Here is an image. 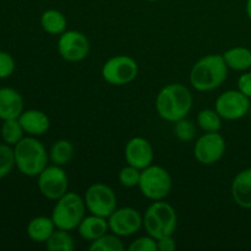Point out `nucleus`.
Listing matches in <instances>:
<instances>
[{"instance_id":"1","label":"nucleus","mask_w":251,"mask_h":251,"mask_svg":"<svg viewBox=\"0 0 251 251\" xmlns=\"http://www.w3.org/2000/svg\"><path fill=\"white\" fill-rule=\"evenodd\" d=\"M193 107V95L181 83L164 86L156 98V110L162 119L176 123L186 118Z\"/></svg>"},{"instance_id":"2","label":"nucleus","mask_w":251,"mask_h":251,"mask_svg":"<svg viewBox=\"0 0 251 251\" xmlns=\"http://www.w3.org/2000/svg\"><path fill=\"white\" fill-rule=\"evenodd\" d=\"M227 76L228 66L223 55L210 54L196 61L190 71L189 80L196 91L208 92L220 87Z\"/></svg>"},{"instance_id":"3","label":"nucleus","mask_w":251,"mask_h":251,"mask_svg":"<svg viewBox=\"0 0 251 251\" xmlns=\"http://www.w3.org/2000/svg\"><path fill=\"white\" fill-rule=\"evenodd\" d=\"M15 164L26 176H38L48 166V152L36 136L24 137L14 146Z\"/></svg>"},{"instance_id":"4","label":"nucleus","mask_w":251,"mask_h":251,"mask_svg":"<svg viewBox=\"0 0 251 251\" xmlns=\"http://www.w3.org/2000/svg\"><path fill=\"white\" fill-rule=\"evenodd\" d=\"M85 199L76 193H66L56 200L55 206L51 212V220L58 229L70 230L76 229L81 221L85 218L86 213Z\"/></svg>"},{"instance_id":"5","label":"nucleus","mask_w":251,"mask_h":251,"mask_svg":"<svg viewBox=\"0 0 251 251\" xmlns=\"http://www.w3.org/2000/svg\"><path fill=\"white\" fill-rule=\"evenodd\" d=\"M144 227L154 239L173 235L176 228V212L172 205L162 200L154 201L144 215Z\"/></svg>"},{"instance_id":"6","label":"nucleus","mask_w":251,"mask_h":251,"mask_svg":"<svg viewBox=\"0 0 251 251\" xmlns=\"http://www.w3.org/2000/svg\"><path fill=\"white\" fill-rule=\"evenodd\" d=\"M139 189L149 200H163L172 190L171 174L163 167L151 164L141 171Z\"/></svg>"},{"instance_id":"7","label":"nucleus","mask_w":251,"mask_h":251,"mask_svg":"<svg viewBox=\"0 0 251 251\" xmlns=\"http://www.w3.org/2000/svg\"><path fill=\"white\" fill-rule=\"evenodd\" d=\"M139 74L136 60L129 55H117L108 59L102 68V77L113 86H124L132 82Z\"/></svg>"},{"instance_id":"8","label":"nucleus","mask_w":251,"mask_h":251,"mask_svg":"<svg viewBox=\"0 0 251 251\" xmlns=\"http://www.w3.org/2000/svg\"><path fill=\"white\" fill-rule=\"evenodd\" d=\"M83 199L86 208L92 215L108 218L117 210V195L110 186L103 183L92 184Z\"/></svg>"},{"instance_id":"9","label":"nucleus","mask_w":251,"mask_h":251,"mask_svg":"<svg viewBox=\"0 0 251 251\" xmlns=\"http://www.w3.org/2000/svg\"><path fill=\"white\" fill-rule=\"evenodd\" d=\"M39 193L48 200L56 201L68 193L69 178L60 166H47L38 176Z\"/></svg>"},{"instance_id":"10","label":"nucleus","mask_w":251,"mask_h":251,"mask_svg":"<svg viewBox=\"0 0 251 251\" xmlns=\"http://www.w3.org/2000/svg\"><path fill=\"white\" fill-rule=\"evenodd\" d=\"M90 41L82 32L65 31L58 39V51L61 58L70 63H76L87 58L90 53Z\"/></svg>"},{"instance_id":"11","label":"nucleus","mask_w":251,"mask_h":251,"mask_svg":"<svg viewBox=\"0 0 251 251\" xmlns=\"http://www.w3.org/2000/svg\"><path fill=\"white\" fill-rule=\"evenodd\" d=\"M250 98L243 95L239 90H229L218 96L215 103V109L222 119L238 120L249 113Z\"/></svg>"},{"instance_id":"12","label":"nucleus","mask_w":251,"mask_h":251,"mask_svg":"<svg viewBox=\"0 0 251 251\" xmlns=\"http://www.w3.org/2000/svg\"><path fill=\"white\" fill-rule=\"evenodd\" d=\"M226 151V140L220 132H205L196 141L194 147L195 158L205 166L220 161Z\"/></svg>"},{"instance_id":"13","label":"nucleus","mask_w":251,"mask_h":251,"mask_svg":"<svg viewBox=\"0 0 251 251\" xmlns=\"http://www.w3.org/2000/svg\"><path fill=\"white\" fill-rule=\"evenodd\" d=\"M109 230L119 237H130L144 226V217L132 207L117 208L108 217Z\"/></svg>"},{"instance_id":"14","label":"nucleus","mask_w":251,"mask_h":251,"mask_svg":"<svg viewBox=\"0 0 251 251\" xmlns=\"http://www.w3.org/2000/svg\"><path fill=\"white\" fill-rule=\"evenodd\" d=\"M124 154L126 163L140 171L151 166L154 158L153 147L151 142L145 137L140 136L132 137L127 141Z\"/></svg>"},{"instance_id":"15","label":"nucleus","mask_w":251,"mask_h":251,"mask_svg":"<svg viewBox=\"0 0 251 251\" xmlns=\"http://www.w3.org/2000/svg\"><path fill=\"white\" fill-rule=\"evenodd\" d=\"M24 112V98L11 87H0V120L17 119Z\"/></svg>"},{"instance_id":"16","label":"nucleus","mask_w":251,"mask_h":251,"mask_svg":"<svg viewBox=\"0 0 251 251\" xmlns=\"http://www.w3.org/2000/svg\"><path fill=\"white\" fill-rule=\"evenodd\" d=\"M17 119L24 131L29 136H42L50 127V120L48 115L38 109L24 110Z\"/></svg>"},{"instance_id":"17","label":"nucleus","mask_w":251,"mask_h":251,"mask_svg":"<svg viewBox=\"0 0 251 251\" xmlns=\"http://www.w3.org/2000/svg\"><path fill=\"white\" fill-rule=\"evenodd\" d=\"M232 196L238 206L251 210V168L239 172L233 179Z\"/></svg>"},{"instance_id":"18","label":"nucleus","mask_w":251,"mask_h":251,"mask_svg":"<svg viewBox=\"0 0 251 251\" xmlns=\"http://www.w3.org/2000/svg\"><path fill=\"white\" fill-rule=\"evenodd\" d=\"M78 234L82 239L88 240V242H93V240L98 239L105 233L109 230V225H108V218L100 217V216H96L91 213L81 221V223L77 227Z\"/></svg>"},{"instance_id":"19","label":"nucleus","mask_w":251,"mask_h":251,"mask_svg":"<svg viewBox=\"0 0 251 251\" xmlns=\"http://www.w3.org/2000/svg\"><path fill=\"white\" fill-rule=\"evenodd\" d=\"M56 229L51 217L38 216L32 218L27 226V235L36 243H46Z\"/></svg>"},{"instance_id":"20","label":"nucleus","mask_w":251,"mask_h":251,"mask_svg":"<svg viewBox=\"0 0 251 251\" xmlns=\"http://www.w3.org/2000/svg\"><path fill=\"white\" fill-rule=\"evenodd\" d=\"M228 69L247 71L251 68V50L245 47H233L222 54Z\"/></svg>"},{"instance_id":"21","label":"nucleus","mask_w":251,"mask_h":251,"mask_svg":"<svg viewBox=\"0 0 251 251\" xmlns=\"http://www.w3.org/2000/svg\"><path fill=\"white\" fill-rule=\"evenodd\" d=\"M41 26L47 33L60 36L61 33L66 31L68 21H66V17L63 12L55 9H49L42 14Z\"/></svg>"},{"instance_id":"22","label":"nucleus","mask_w":251,"mask_h":251,"mask_svg":"<svg viewBox=\"0 0 251 251\" xmlns=\"http://www.w3.org/2000/svg\"><path fill=\"white\" fill-rule=\"evenodd\" d=\"M74 156V146L68 140H58L54 142L49 152V158L55 166H65Z\"/></svg>"},{"instance_id":"23","label":"nucleus","mask_w":251,"mask_h":251,"mask_svg":"<svg viewBox=\"0 0 251 251\" xmlns=\"http://www.w3.org/2000/svg\"><path fill=\"white\" fill-rule=\"evenodd\" d=\"M47 249L49 251H73L75 249V243L68 230L56 228L46 242Z\"/></svg>"},{"instance_id":"24","label":"nucleus","mask_w":251,"mask_h":251,"mask_svg":"<svg viewBox=\"0 0 251 251\" xmlns=\"http://www.w3.org/2000/svg\"><path fill=\"white\" fill-rule=\"evenodd\" d=\"M24 129L20 124L19 119L4 120L1 125V139L5 144L15 146L17 142L24 139Z\"/></svg>"},{"instance_id":"25","label":"nucleus","mask_w":251,"mask_h":251,"mask_svg":"<svg viewBox=\"0 0 251 251\" xmlns=\"http://www.w3.org/2000/svg\"><path fill=\"white\" fill-rule=\"evenodd\" d=\"M198 124L205 132H217L222 127V118L216 109H202L198 114Z\"/></svg>"},{"instance_id":"26","label":"nucleus","mask_w":251,"mask_h":251,"mask_svg":"<svg viewBox=\"0 0 251 251\" xmlns=\"http://www.w3.org/2000/svg\"><path fill=\"white\" fill-rule=\"evenodd\" d=\"M91 251H123L125 249L122 239L117 234H108L105 233L98 239L91 242V245L88 247Z\"/></svg>"},{"instance_id":"27","label":"nucleus","mask_w":251,"mask_h":251,"mask_svg":"<svg viewBox=\"0 0 251 251\" xmlns=\"http://www.w3.org/2000/svg\"><path fill=\"white\" fill-rule=\"evenodd\" d=\"M15 166L14 149L5 142L0 144V180L9 176Z\"/></svg>"},{"instance_id":"28","label":"nucleus","mask_w":251,"mask_h":251,"mask_svg":"<svg viewBox=\"0 0 251 251\" xmlns=\"http://www.w3.org/2000/svg\"><path fill=\"white\" fill-rule=\"evenodd\" d=\"M174 134H176V136L180 141L190 142L195 137V125H194V123L191 120L183 118V119L174 123Z\"/></svg>"},{"instance_id":"29","label":"nucleus","mask_w":251,"mask_h":251,"mask_svg":"<svg viewBox=\"0 0 251 251\" xmlns=\"http://www.w3.org/2000/svg\"><path fill=\"white\" fill-rule=\"evenodd\" d=\"M140 176H141V171L127 164L120 171L119 183L125 188H135V186H139Z\"/></svg>"},{"instance_id":"30","label":"nucleus","mask_w":251,"mask_h":251,"mask_svg":"<svg viewBox=\"0 0 251 251\" xmlns=\"http://www.w3.org/2000/svg\"><path fill=\"white\" fill-rule=\"evenodd\" d=\"M129 251H157V239H154L151 235L147 237H140L131 242L129 245Z\"/></svg>"},{"instance_id":"31","label":"nucleus","mask_w":251,"mask_h":251,"mask_svg":"<svg viewBox=\"0 0 251 251\" xmlns=\"http://www.w3.org/2000/svg\"><path fill=\"white\" fill-rule=\"evenodd\" d=\"M15 71V60L7 51L0 50V78L10 77Z\"/></svg>"},{"instance_id":"32","label":"nucleus","mask_w":251,"mask_h":251,"mask_svg":"<svg viewBox=\"0 0 251 251\" xmlns=\"http://www.w3.org/2000/svg\"><path fill=\"white\" fill-rule=\"evenodd\" d=\"M238 90L247 96L248 98H251V73H245L239 76L238 78Z\"/></svg>"},{"instance_id":"33","label":"nucleus","mask_w":251,"mask_h":251,"mask_svg":"<svg viewBox=\"0 0 251 251\" xmlns=\"http://www.w3.org/2000/svg\"><path fill=\"white\" fill-rule=\"evenodd\" d=\"M157 248L159 251H173L176 250V244L173 235H164L157 239Z\"/></svg>"},{"instance_id":"34","label":"nucleus","mask_w":251,"mask_h":251,"mask_svg":"<svg viewBox=\"0 0 251 251\" xmlns=\"http://www.w3.org/2000/svg\"><path fill=\"white\" fill-rule=\"evenodd\" d=\"M247 14L249 16L250 21H251V0H248L247 1Z\"/></svg>"},{"instance_id":"35","label":"nucleus","mask_w":251,"mask_h":251,"mask_svg":"<svg viewBox=\"0 0 251 251\" xmlns=\"http://www.w3.org/2000/svg\"><path fill=\"white\" fill-rule=\"evenodd\" d=\"M248 114H249V117H250V120H251V102H250V108H249V113H248Z\"/></svg>"},{"instance_id":"36","label":"nucleus","mask_w":251,"mask_h":251,"mask_svg":"<svg viewBox=\"0 0 251 251\" xmlns=\"http://www.w3.org/2000/svg\"><path fill=\"white\" fill-rule=\"evenodd\" d=\"M146 1H150V2H153V1H157V0H146Z\"/></svg>"}]
</instances>
